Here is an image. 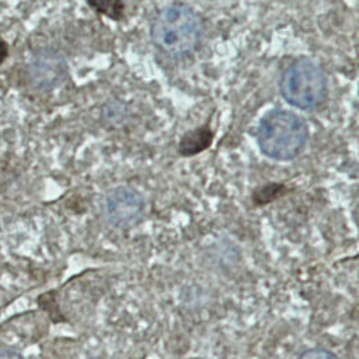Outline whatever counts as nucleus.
<instances>
[{"instance_id":"f257e3e1","label":"nucleus","mask_w":359,"mask_h":359,"mask_svg":"<svg viewBox=\"0 0 359 359\" xmlns=\"http://www.w3.org/2000/svg\"><path fill=\"white\" fill-rule=\"evenodd\" d=\"M151 38L159 49L170 55L190 54L203 38L202 18L187 4H168L154 18Z\"/></svg>"},{"instance_id":"f03ea898","label":"nucleus","mask_w":359,"mask_h":359,"mask_svg":"<svg viewBox=\"0 0 359 359\" xmlns=\"http://www.w3.org/2000/svg\"><path fill=\"white\" fill-rule=\"evenodd\" d=\"M309 128L302 117L290 111L273 109L265 114L257 128L262 154L275 161H292L307 144Z\"/></svg>"},{"instance_id":"7ed1b4c3","label":"nucleus","mask_w":359,"mask_h":359,"mask_svg":"<svg viewBox=\"0 0 359 359\" xmlns=\"http://www.w3.org/2000/svg\"><path fill=\"white\" fill-rule=\"evenodd\" d=\"M280 92L284 100L294 108L313 111L326 100V74L313 61L299 60L283 73Z\"/></svg>"},{"instance_id":"20e7f679","label":"nucleus","mask_w":359,"mask_h":359,"mask_svg":"<svg viewBox=\"0 0 359 359\" xmlns=\"http://www.w3.org/2000/svg\"><path fill=\"white\" fill-rule=\"evenodd\" d=\"M107 221L116 229L137 226L146 214V201L143 196L130 186H121L112 190L104 203Z\"/></svg>"},{"instance_id":"39448f33","label":"nucleus","mask_w":359,"mask_h":359,"mask_svg":"<svg viewBox=\"0 0 359 359\" xmlns=\"http://www.w3.org/2000/svg\"><path fill=\"white\" fill-rule=\"evenodd\" d=\"M65 58L54 50L36 53L30 62V77L35 88L50 92L60 88L67 79Z\"/></svg>"},{"instance_id":"423d86ee","label":"nucleus","mask_w":359,"mask_h":359,"mask_svg":"<svg viewBox=\"0 0 359 359\" xmlns=\"http://www.w3.org/2000/svg\"><path fill=\"white\" fill-rule=\"evenodd\" d=\"M212 135L208 127L186 133L180 143V152L184 156H191L202 152L212 143Z\"/></svg>"},{"instance_id":"0eeeda50","label":"nucleus","mask_w":359,"mask_h":359,"mask_svg":"<svg viewBox=\"0 0 359 359\" xmlns=\"http://www.w3.org/2000/svg\"><path fill=\"white\" fill-rule=\"evenodd\" d=\"M296 359H341L337 354H334L332 351H328L326 348H310L303 351Z\"/></svg>"},{"instance_id":"6e6552de","label":"nucleus","mask_w":359,"mask_h":359,"mask_svg":"<svg viewBox=\"0 0 359 359\" xmlns=\"http://www.w3.org/2000/svg\"><path fill=\"white\" fill-rule=\"evenodd\" d=\"M0 359H25L19 353L14 350H8V348H3L0 350Z\"/></svg>"},{"instance_id":"1a4fd4ad","label":"nucleus","mask_w":359,"mask_h":359,"mask_svg":"<svg viewBox=\"0 0 359 359\" xmlns=\"http://www.w3.org/2000/svg\"><path fill=\"white\" fill-rule=\"evenodd\" d=\"M7 54H8V48H7L6 42H3L0 39V64L7 58Z\"/></svg>"}]
</instances>
